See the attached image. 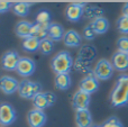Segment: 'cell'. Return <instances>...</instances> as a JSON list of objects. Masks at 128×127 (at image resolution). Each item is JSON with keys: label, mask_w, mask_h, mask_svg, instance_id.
I'll return each mask as SVG.
<instances>
[{"label": "cell", "mask_w": 128, "mask_h": 127, "mask_svg": "<svg viewBox=\"0 0 128 127\" xmlns=\"http://www.w3.org/2000/svg\"><path fill=\"white\" fill-rule=\"evenodd\" d=\"M79 89L86 92L89 94H92L99 89V80L96 78V76L92 73H86V76L80 81Z\"/></svg>", "instance_id": "8"}, {"label": "cell", "mask_w": 128, "mask_h": 127, "mask_svg": "<svg viewBox=\"0 0 128 127\" xmlns=\"http://www.w3.org/2000/svg\"><path fill=\"white\" fill-rule=\"evenodd\" d=\"M47 117L43 110L33 109L27 115V122L29 127H44L46 124Z\"/></svg>", "instance_id": "11"}, {"label": "cell", "mask_w": 128, "mask_h": 127, "mask_svg": "<svg viewBox=\"0 0 128 127\" xmlns=\"http://www.w3.org/2000/svg\"><path fill=\"white\" fill-rule=\"evenodd\" d=\"M111 64H112L114 69L117 71L124 72L128 70V55L122 52H116L114 53L112 58H111Z\"/></svg>", "instance_id": "13"}, {"label": "cell", "mask_w": 128, "mask_h": 127, "mask_svg": "<svg viewBox=\"0 0 128 127\" xmlns=\"http://www.w3.org/2000/svg\"><path fill=\"white\" fill-rule=\"evenodd\" d=\"M32 6V2H25V1H18L12 4L14 14L19 17H26L29 14V8Z\"/></svg>", "instance_id": "21"}, {"label": "cell", "mask_w": 128, "mask_h": 127, "mask_svg": "<svg viewBox=\"0 0 128 127\" xmlns=\"http://www.w3.org/2000/svg\"><path fill=\"white\" fill-rule=\"evenodd\" d=\"M36 22H38V24H45V25L51 24L52 22H51V14L47 10H45V9L38 11V14L36 15Z\"/></svg>", "instance_id": "26"}, {"label": "cell", "mask_w": 128, "mask_h": 127, "mask_svg": "<svg viewBox=\"0 0 128 127\" xmlns=\"http://www.w3.org/2000/svg\"><path fill=\"white\" fill-rule=\"evenodd\" d=\"M66 32L64 30L63 26L58 22H52L48 26L47 29V36H48L50 40H52L53 42H60L64 38Z\"/></svg>", "instance_id": "15"}, {"label": "cell", "mask_w": 128, "mask_h": 127, "mask_svg": "<svg viewBox=\"0 0 128 127\" xmlns=\"http://www.w3.org/2000/svg\"><path fill=\"white\" fill-rule=\"evenodd\" d=\"M35 71H36V63L34 62V60H32L30 58H26V56L20 58L17 70H16V72L19 76H24V78H28V76H33Z\"/></svg>", "instance_id": "9"}, {"label": "cell", "mask_w": 128, "mask_h": 127, "mask_svg": "<svg viewBox=\"0 0 128 127\" xmlns=\"http://www.w3.org/2000/svg\"><path fill=\"white\" fill-rule=\"evenodd\" d=\"M91 102V94H86V92L82 91V90H78L72 98V107L75 110L80 109H89V106Z\"/></svg>", "instance_id": "10"}, {"label": "cell", "mask_w": 128, "mask_h": 127, "mask_svg": "<svg viewBox=\"0 0 128 127\" xmlns=\"http://www.w3.org/2000/svg\"><path fill=\"white\" fill-rule=\"evenodd\" d=\"M17 118V112L15 108L7 102H2L0 106V123L2 126H9L15 123Z\"/></svg>", "instance_id": "6"}, {"label": "cell", "mask_w": 128, "mask_h": 127, "mask_svg": "<svg viewBox=\"0 0 128 127\" xmlns=\"http://www.w3.org/2000/svg\"><path fill=\"white\" fill-rule=\"evenodd\" d=\"M33 105H34V107H35V109H40V110H44L50 107V104H48V101H47L46 96H45L44 92H40L37 96L34 97Z\"/></svg>", "instance_id": "24"}, {"label": "cell", "mask_w": 128, "mask_h": 127, "mask_svg": "<svg viewBox=\"0 0 128 127\" xmlns=\"http://www.w3.org/2000/svg\"><path fill=\"white\" fill-rule=\"evenodd\" d=\"M114 70L115 69H114L111 62H109L106 58H101L96 64L94 69H93V74L96 76V78L98 80L106 81V80H109L112 76Z\"/></svg>", "instance_id": "4"}, {"label": "cell", "mask_w": 128, "mask_h": 127, "mask_svg": "<svg viewBox=\"0 0 128 127\" xmlns=\"http://www.w3.org/2000/svg\"><path fill=\"white\" fill-rule=\"evenodd\" d=\"M111 106L115 108L124 107L128 105V76L122 74L117 79L115 88L110 94Z\"/></svg>", "instance_id": "1"}, {"label": "cell", "mask_w": 128, "mask_h": 127, "mask_svg": "<svg viewBox=\"0 0 128 127\" xmlns=\"http://www.w3.org/2000/svg\"><path fill=\"white\" fill-rule=\"evenodd\" d=\"M11 2H9V1H1L0 2V12L1 14H4L6 11H8L9 9L11 8Z\"/></svg>", "instance_id": "31"}, {"label": "cell", "mask_w": 128, "mask_h": 127, "mask_svg": "<svg viewBox=\"0 0 128 127\" xmlns=\"http://www.w3.org/2000/svg\"><path fill=\"white\" fill-rule=\"evenodd\" d=\"M44 94H45V96H46V99H47V101H48V104H50V107L53 106L54 104H55V101H56V96L53 94V92H50V91L44 92Z\"/></svg>", "instance_id": "32"}, {"label": "cell", "mask_w": 128, "mask_h": 127, "mask_svg": "<svg viewBox=\"0 0 128 127\" xmlns=\"http://www.w3.org/2000/svg\"><path fill=\"white\" fill-rule=\"evenodd\" d=\"M20 58L18 52L16 51H7L6 53L2 55V60H1V64H2V69L6 71H16L18 66V63L20 61Z\"/></svg>", "instance_id": "7"}, {"label": "cell", "mask_w": 128, "mask_h": 127, "mask_svg": "<svg viewBox=\"0 0 128 127\" xmlns=\"http://www.w3.org/2000/svg\"><path fill=\"white\" fill-rule=\"evenodd\" d=\"M32 27H33L32 22H27V20H22L15 26V33L18 37L25 40L27 37H30Z\"/></svg>", "instance_id": "17"}, {"label": "cell", "mask_w": 128, "mask_h": 127, "mask_svg": "<svg viewBox=\"0 0 128 127\" xmlns=\"http://www.w3.org/2000/svg\"><path fill=\"white\" fill-rule=\"evenodd\" d=\"M20 82H18L15 78L9 76H4L0 79V88L4 94H12L19 89Z\"/></svg>", "instance_id": "12"}, {"label": "cell", "mask_w": 128, "mask_h": 127, "mask_svg": "<svg viewBox=\"0 0 128 127\" xmlns=\"http://www.w3.org/2000/svg\"><path fill=\"white\" fill-rule=\"evenodd\" d=\"M122 16H126L128 17V2L122 7Z\"/></svg>", "instance_id": "33"}, {"label": "cell", "mask_w": 128, "mask_h": 127, "mask_svg": "<svg viewBox=\"0 0 128 127\" xmlns=\"http://www.w3.org/2000/svg\"><path fill=\"white\" fill-rule=\"evenodd\" d=\"M75 123L76 127H93L92 115L89 109L75 110Z\"/></svg>", "instance_id": "14"}, {"label": "cell", "mask_w": 128, "mask_h": 127, "mask_svg": "<svg viewBox=\"0 0 128 127\" xmlns=\"http://www.w3.org/2000/svg\"><path fill=\"white\" fill-rule=\"evenodd\" d=\"M86 7V2H72L68 4L65 9V17L68 22H78L84 16V9Z\"/></svg>", "instance_id": "5"}, {"label": "cell", "mask_w": 128, "mask_h": 127, "mask_svg": "<svg viewBox=\"0 0 128 127\" xmlns=\"http://www.w3.org/2000/svg\"><path fill=\"white\" fill-rule=\"evenodd\" d=\"M117 28L122 34L128 35V17L126 16H120L117 20Z\"/></svg>", "instance_id": "27"}, {"label": "cell", "mask_w": 128, "mask_h": 127, "mask_svg": "<svg viewBox=\"0 0 128 127\" xmlns=\"http://www.w3.org/2000/svg\"><path fill=\"white\" fill-rule=\"evenodd\" d=\"M40 92H42V86H40V83L26 80V79L20 81L18 94H19V96L22 97V98L32 99V100H33L34 97L37 96Z\"/></svg>", "instance_id": "3"}, {"label": "cell", "mask_w": 128, "mask_h": 127, "mask_svg": "<svg viewBox=\"0 0 128 127\" xmlns=\"http://www.w3.org/2000/svg\"><path fill=\"white\" fill-rule=\"evenodd\" d=\"M63 43L68 47H79L82 43V37L76 30L68 29L66 30L63 38Z\"/></svg>", "instance_id": "16"}, {"label": "cell", "mask_w": 128, "mask_h": 127, "mask_svg": "<svg viewBox=\"0 0 128 127\" xmlns=\"http://www.w3.org/2000/svg\"><path fill=\"white\" fill-rule=\"evenodd\" d=\"M127 55H128V53H127Z\"/></svg>", "instance_id": "35"}, {"label": "cell", "mask_w": 128, "mask_h": 127, "mask_svg": "<svg viewBox=\"0 0 128 127\" xmlns=\"http://www.w3.org/2000/svg\"><path fill=\"white\" fill-rule=\"evenodd\" d=\"M91 27L93 28V30L96 32L97 35H101V34H104L107 30L109 29V22L107 18L104 17H99L97 19L92 20L91 22Z\"/></svg>", "instance_id": "20"}, {"label": "cell", "mask_w": 128, "mask_h": 127, "mask_svg": "<svg viewBox=\"0 0 128 127\" xmlns=\"http://www.w3.org/2000/svg\"><path fill=\"white\" fill-rule=\"evenodd\" d=\"M56 89L61 90V91H65L68 90L72 86V79L68 73H63V74H56L55 80H54Z\"/></svg>", "instance_id": "18"}, {"label": "cell", "mask_w": 128, "mask_h": 127, "mask_svg": "<svg viewBox=\"0 0 128 127\" xmlns=\"http://www.w3.org/2000/svg\"><path fill=\"white\" fill-rule=\"evenodd\" d=\"M93 127H102L101 125H100V126H98V125H96V126H93Z\"/></svg>", "instance_id": "34"}, {"label": "cell", "mask_w": 128, "mask_h": 127, "mask_svg": "<svg viewBox=\"0 0 128 127\" xmlns=\"http://www.w3.org/2000/svg\"><path fill=\"white\" fill-rule=\"evenodd\" d=\"M48 25L45 24H38V22H34L33 27H32V33L30 36L34 38H37L38 40H43L47 38V29H48Z\"/></svg>", "instance_id": "19"}, {"label": "cell", "mask_w": 128, "mask_h": 127, "mask_svg": "<svg viewBox=\"0 0 128 127\" xmlns=\"http://www.w3.org/2000/svg\"><path fill=\"white\" fill-rule=\"evenodd\" d=\"M54 50V42L52 40H50L48 37L45 40H40V51L43 55H50Z\"/></svg>", "instance_id": "25"}, {"label": "cell", "mask_w": 128, "mask_h": 127, "mask_svg": "<svg viewBox=\"0 0 128 127\" xmlns=\"http://www.w3.org/2000/svg\"><path fill=\"white\" fill-rule=\"evenodd\" d=\"M73 66H74V61L68 51H60L52 58L51 68L56 74L68 73Z\"/></svg>", "instance_id": "2"}, {"label": "cell", "mask_w": 128, "mask_h": 127, "mask_svg": "<svg viewBox=\"0 0 128 127\" xmlns=\"http://www.w3.org/2000/svg\"><path fill=\"white\" fill-rule=\"evenodd\" d=\"M102 14H104V9L102 8H99L98 6H88L86 4V9H84V17L86 18H90V19H97L99 17H102Z\"/></svg>", "instance_id": "23"}, {"label": "cell", "mask_w": 128, "mask_h": 127, "mask_svg": "<svg viewBox=\"0 0 128 127\" xmlns=\"http://www.w3.org/2000/svg\"><path fill=\"white\" fill-rule=\"evenodd\" d=\"M96 36H97V34H96V32L93 30V28L91 27V25H88V26L84 27V29H83V37L86 38V40H94Z\"/></svg>", "instance_id": "30"}, {"label": "cell", "mask_w": 128, "mask_h": 127, "mask_svg": "<svg viewBox=\"0 0 128 127\" xmlns=\"http://www.w3.org/2000/svg\"><path fill=\"white\" fill-rule=\"evenodd\" d=\"M117 47L119 52H122V53H126V54L128 53V37L127 36H122L120 38H118Z\"/></svg>", "instance_id": "29"}, {"label": "cell", "mask_w": 128, "mask_h": 127, "mask_svg": "<svg viewBox=\"0 0 128 127\" xmlns=\"http://www.w3.org/2000/svg\"><path fill=\"white\" fill-rule=\"evenodd\" d=\"M102 127H124L122 123L116 116H111L102 123Z\"/></svg>", "instance_id": "28"}, {"label": "cell", "mask_w": 128, "mask_h": 127, "mask_svg": "<svg viewBox=\"0 0 128 127\" xmlns=\"http://www.w3.org/2000/svg\"><path fill=\"white\" fill-rule=\"evenodd\" d=\"M40 40H38L37 38H34V37H27L25 40H22V50L25 52H36L40 50Z\"/></svg>", "instance_id": "22"}]
</instances>
